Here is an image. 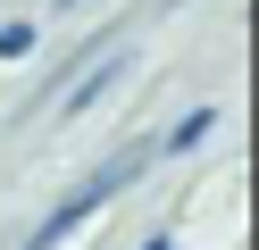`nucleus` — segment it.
I'll use <instances>...</instances> for the list:
<instances>
[{"mask_svg": "<svg viewBox=\"0 0 259 250\" xmlns=\"http://www.w3.org/2000/svg\"><path fill=\"white\" fill-rule=\"evenodd\" d=\"M151 159H159V150H151V142H134V150H117L109 167H92V175L75 183V192L59 200V209L42 217L34 233H25V250H59L67 233H84V225H92V217H101V209H109V200H117V192H125V183H134V175H142Z\"/></svg>", "mask_w": 259, "mask_h": 250, "instance_id": "f257e3e1", "label": "nucleus"}, {"mask_svg": "<svg viewBox=\"0 0 259 250\" xmlns=\"http://www.w3.org/2000/svg\"><path fill=\"white\" fill-rule=\"evenodd\" d=\"M209 133H218V109H184V117H176V125L159 133L151 150H159V159H184V150H201Z\"/></svg>", "mask_w": 259, "mask_h": 250, "instance_id": "f03ea898", "label": "nucleus"}, {"mask_svg": "<svg viewBox=\"0 0 259 250\" xmlns=\"http://www.w3.org/2000/svg\"><path fill=\"white\" fill-rule=\"evenodd\" d=\"M117 83H125V59H101V67H92V75H84V83H75V92H67V117H84L92 100H109V92H117Z\"/></svg>", "mask_w": 259, "mask_h": 250, "instance_id": "7ed1b4c3", "label": "nucleus"}, {"mask_svg": "<svg viewBox=\"0 0 259 250\" xmlns=\"http://www.w3.org/2000/svg\"><path fill=\"white\" fill-rule=\"evenodd\" d=\"M25 50H34V25H25V17H9V25H0V59H25Z\"/></svg>", "mask_w": 259, "mask_h": 250, "instance_id": "20e7f679", "label": "nucleus"}, {"mask_svg": "<svg viewBox=\"0 0 259 250\" xmlns=\"http://www.w3.org/2000/svg\"><path fill=\"white\" fill-rule=\"evenodd\" d=\"M142 250H176V233H151V242H142Z\"/></svg>", "mask_w": 259, "mask_h": 250, "instance_id": "39448f33", "label": "nucleus"}, {"mask_svg": "<svg viewBox=\"0 0 259 250\" xmlns=\"http://www.w3.org/2000/svg\"><path fill=\"white\" fill-rule=\"evenodd\" d=\"M51 9H75V0H51Z\"/></svg>", "mask_w": 259, "mask_h": 250, "instance_id": "423d86ee", "label": "nucleus"}]
</instances>
